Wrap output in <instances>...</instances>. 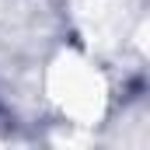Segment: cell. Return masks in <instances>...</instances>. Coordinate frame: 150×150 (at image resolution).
<instances>
[{
  "label": "cell",
  "mask_w": 150,
  "mask_h": 150,
  "mask_svg": "<svg viewBox=\"0 0 150 150\" xmlns=\"http://www.w3.org/2000/svg\"><path fill=\"white\" fill-rule=\"evenodd\" d=\"M49 91L77 122H94L105 112V80L74 52H67L52 63Z\"/></svg>",
  "instance_id": "obj_1"
}]
</instances>
